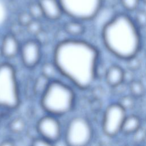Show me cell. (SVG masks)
Here are the masks:
<instances>
[{"mask_svg":"<svg viewBox=\"0 0 146 146\" xmlns=\"http://www.w3.org/2000/svg\"><path fill=\"white\" fill-rule=\"evenodd\" d=\"M98 58V51L93 45L76 39L62 40L54 53V62L59 73L82 90L88 88L94 82Z\"/></svg>","mask_w":146,"mask_h":146,"instance_id":"cell-1","label":"cell"},{"mask_svg":"<svg viewBox=\"0 0 146 146\" xmlns=\"http://www.w3.org/2000/svg\"><path fill=\"white\" fill-rule=\"evenodd\" d=\"M102 36L107 49L122 59L136 56L141 47L139 27L125 14H117L108 21L102 29Z\"/></svg>","mask_w":146,"mask_h":146,"instance_id":"cell-2","label":"cell"},{"mask_svg":"<svg viewBox=\"0 0 146 146\" xmlns=\"http://www.w3.org/2000/svg\"><path fill=\"white\" fill-rule=\"evenodd\" d=\"M75 93L72 88L56 79L50 82L41 95L40 104L50 115L61 116L69 112L74 107Z\"/></svg>","mask_w":146,"mask_h":146,"instance_id":"cell-3","label":"cell"},{"mask_svg":"<svg viewBox=\"0 0 146 146\" xmlns=\"http://www.w3.org/2000/svg\"><path fill=\"white\" fill-rule=\"evenodd\" d=\"M20 103L15 70L9 63L0 64V108L14 110Z\"/></svg>","mask_w":146,"mask_h":146,"instance_id":"cell-4","label":"cell"},{"mask_svg":"<svg viewBox=\"0 0 146 146\" xmlns=\"http://www.w3.org/2000/svg\"><path fill=\"white\" fill-rule=\"evenodd\" d=\"M64 14L80 21L94 18L101 10L103 0H59Z\"/></svg>","mask_w":146,"mask_h":146,"instance_id":"cell-5","label":"cell"},{"mask_svg":"<svg viewBox=\"0 0 146 146\" xmlns=\"http://www.w3.org/2000/svg\"><path fill=\"white\" fill-rule=\"evenodd\" d=\"M93 137V129L89 121L85 117H73L68 123L65 131V142L68 145H88Z\"/></svg>","mask_w":146,"mask_h":146,"instance_id":"cell-6","label":"cell"},{"mask_svg":"<svg viewBox=\"0 0 146 146\" xmlns=\"http://www.w3.org/2000/svg\"><path fill=\"white\" fill-rule=\"evenodd\" d=\"M125 110L118 103L110 104L106 109L102 121L104 133L110 137L116 136L121 132L126 117Z\"/></svg>","mask_w":146,"mask_h":146,"instance_id":"cell-7","label":"cell"},{"mask_svg":"<svg viewBox=\"0 0 146 146\" xmlns=\"http://www.w3.org/2000/svg\"><path fill=\"white\" fill-rule=\"evenodd\" d=\"M55 116L50 114L44 116L38 120L36 125L40 136L52 144L59 140L62 134L61 125Z\"/></svg>","mask_w":146,"mask_h":146,"instance_id":"cell-8","label":"cell"},{"mask_svg":"<svg viewBox=\"0 0 146 146\" xmlns=\"http://www.w3.org/2000/svg\"><path fill=\"white\" fill-rule=\"evenodd\" d=\"M21 57L23 64L27 68L35 67L39 63L41 56V44L37 40H29L21 46Z\"/></svg>","mask_w":146,"mask_h":146,"instance_id":"cell-9","label":"cell"},{"mask_svg":"<svg viewBox=\"0 0 146 146\" xmlns=\"http://www.w3.org/2000/svg\"><path fill=\"white\" fill-rule=\"evenodd\" d=\"M43 11L44 17L50 21L60 18L64 14L59 0H38Z\"/></svg>","mask_w":146,"mask_h":146,"instance_id":"cell-10","label":"cell"},{"mask_svg":"<svg viewBox=\"0 0 146 146\" xmlns=\"http://www.w3.org/2000/svg\"><path fill=\"white\" fill-rule=\"evenodd\" d=\"M1 47L2 55L8 59L15 57L20 52L21 49L18 40L13 34H8L3 37Z\"/></svg>","mask_w":146,"mask_h":146,"instance_id":"cell-11","label":"cell"},{"mask_svg":"<svg viewBox=\"0 0 146 146\" xmlns=\"http://www.w3.org/2000/svg\"><path fill=\"white\" fill-rule=\"evenodd\" d=\"M125 71L120 66L112 65L105 73V79L107 83L114 88L124 83Z\"/></svg>","mask_w":146,"mask_h":146,"instance_id":"cell-12","label":"cell"},{"mask_svg":"<svg viewBox=\"0 0 146 146\" xmlns=\"http://www.w3.org/2000/svg\"><path fill=\"white\" fill-rule=\"evenodd\" d=\"M141 127V121L135 115L126 116L122 125L121 132L126 135L134 133Z\"/></svg>","mask_w":146,"mask_h":146,"instance_id":"cell-13","label":"cell"},{"mask_svg":"<svg viewBox=\"0 0 146 146\" xmlns=\"http://www.w3.org/2000/svg\"><path fill=\"white\" fill-rule=\"evenodd\" d=\"M63 29L67 34L73 36H80L85 31V27L82 21L74 19L66 22Z\"/></svg>","mask_w":146,"mask_h":146,"instance_id":"cell-14","label":"cell"},{"mask_svg":"<svg viewBox=\"0 0 146 146\" xmlns=\"http://www.w3.org/2000/svg\"><path fill=\"white\" fill-rule=\"evenodd\" d=\"M26 128V122L21 117L14 118L9 124V129L13 133L19 134L22 133Z\"/></svg>","mask_w":146,"mask_h":146,"instance_id":"cell-15","label":"cell"},{"mask_svg":"<svg viewBox=\"0 0 146 146\" xmlns=\"http://www.w3.org/2000/svg\"><path fill=\"white\" fill-rule=\"evenodd\" d=\"M57 71L59 72L54 62H46L42 67V75L50 80H53L52 79L55 78Z\"/></svg>","mask_w":146,"mask_h":146,"instance_id":"cell-16","label":"cell"},{"mask_svg":"<svg viewBox=\"0 0 146 146\" xmlns=\"http://www.w3.org/2000/svg\"><path fill=\"white\" fill-rule=\"evenodd\" d=\"M34 19L40 20L44 17L42 9L38 1L32 2L28 6V10Z\"/></svg>","mask_w":146,"mask_h":146,"instance_id":"cell-17","label":"cell"},{"mask_svg":"<svg viewBox=\"0 0 146 146\" xmlns=\"http://www.w3.org/2000/svg\"><path fill=\"white\" fill-rule=\"evenodd\" d=\"M129 91L132 96L140 98L144 95L145 88L141 82L133 80L129 83Z\"/></svg>","mask_w":146,"mask_h":146,"instance_id":"cell-18","label":"cell"},{"mask_svg":"<svg viewBox=\"0 0 146 146\" xmlns=\"http://www.w3.org/2000/svg\"><path fill=\"white\" fill-rule=\"evenodd\" d=\"M51 80L48 78L41 75L38 77L34 84V91L37 94H40V95L44 91L47 87L48 86Z\"/></svg>","mask_w":146,"mask_h":146,"instance_id":"cell-19","label":"cell"},{"mask_svg":"<svg viewBox=\"0 0 146 146\" xmlns=\"http://www.w3.org/2000/svg\"><path fill=\"white\" fill-rule=\"evenodd\" d=\"M33 19V18L28 11L20 12L17 18L18 24L23 27H26Z\"/></svg>","mask_w":146,"mask_h":146,"instance_id":"cell-20","label":"cell"},{"mask_svg":"<svg viewBox=\"0 0 146 146\" xmlns=\"http://www.w3.org/2000/svg\"><path fill=\"white\" fill-rule=\"evenodd\" d=\"M26 27L27 31L34 35H36L42 30V26L40 20L33 19Z\"/></svg>","mask_w":146,"mask_h":146,"instance_id":"cell-21","label":"cell"},{"mask_svg":"<svg viewBox=\"0 0 146 146\" xmlns=\"http://www.w3.org/2000/svg\"><path fill=\"white\" fill-rule=\"evenodd\" d=\"M134 97L131 95H125L121 98L119 100L118 103L121 105L125 110L127 111V110H131L133 108L135 105Z\"/></svg>","mask_w":146,"mask_h":146,"instance_id":"cell-22","label":"cell"},{"mask_svg":"<svg viewBox=\"0 0 146 146\" xmlns=\"http://www.w3.org/2000/svg\"><path fill=\"white\" fill-rule=\"evenodd\" d=\"M139 27H144L146 26V10H138L133 19Z\"/></svg>","mask_w":146,"mask_h":146,"instance_id":"cell-23","label":"cell"},{"mask_svg":"<svg viewBox=\"0 0 146 146\" xmlns=\"http://www.w3.org/2000/svg\"><path fill=\"white\" fill-rule=\"evenodd\" d=\"M140 0H120L122 6L127 11H132L136 10Z\"/></svg>","mask_w":146,"mask_h":146,"instance_id":"cell-24","label":"cell"},{"mask_svg":"<svg viewBox=\"0 0 146 146\" xmlns=\"http://www.w3.org/2000/svg\"><path fill=\"white\" fill-rule=\"evenodd\" d=\"M127 60V67L129 70L135 71L140 66V62L139 59L136 58V56L132 57Z\"/></svg>","mask_w":146,"mask_h":146,"instance_id":"cell-25","label":"cell"},{"mask_svg":"<svg viewBox=\"0 0 146 146\" xmlns=\"http://www.w3.org/2000/svg\"><path fill=\"white\" fill-rule=\"evenodd\" d=\"M32 145L35 146H48L52 144L42 137H36L32 141Z\"/></svg>","mask_w":146,"mask_h":146,"instance_id":"cell-26","label":"cell"},{"mask_svg":"<svg viewBox=\"0 0 146 146\" xmlns=\"http://www.w3.org/2000/svg\"><path fill=\"white\" fill-rule=\"evenodd\" d=\"M132 135H133L135 141L136 142L142 141L145 139V135H146L145 131L143 128H141V127H140L137 131H136Z\"/></svg>","mask_w":146,"mask_h":146,"instance_id":"cell-27","label":"cell"},{"mask_svg":"<svg viewBox=\"0 0 146 146\" xmlns=\"http://www.w3.org/2000/svg\"><path fill=\"white\" fill-rule=\"evenodd\" d=\"M1 145H14V143H13V141L10 140H6L5 141H3Z\"/></svg>","mask_w":146,"mask_h":146,"instance_id":"cell-28","label":"cell"},{"mask_svg":"<svg viewBox=\"0 0 146 146\" xmlns=\"http://www.w3.org/2000/svg\"><path fill=\"white\" fill-rule=\"evenodd\" d=\"M3 56L2 55V49H1V47L0 46V58Z\"/></svg>","mask_w":146,"mask_h":146,"instance_id":"cell-29","label":"cell"},{"mask_svg":"<svg viewBox=\"0 0 146 146\" xmlns=\"http://www.w3.org/2000/svg\"><path fill=\"white\" fill-rule=\"evenodd\" d=\"M142 1H143L145 3H146V0H142Z\"/></svg>","mask_w":146,"mask_h":146,"instance_id":"cell-30","label":"cell"},{"mask_svg":"<svg viewBox=\"0 0 146 146\" xmlns=\"http://www.w3.org/2000/svg\"><path fill=\"white\" fill-rule=\"evenodd\" d=\"M0 37H1V33H0Z\"/></svg>","mask_w":146,"mask_h":146,"instance_id":"cell-31","label":"cell"}]
</instances>
